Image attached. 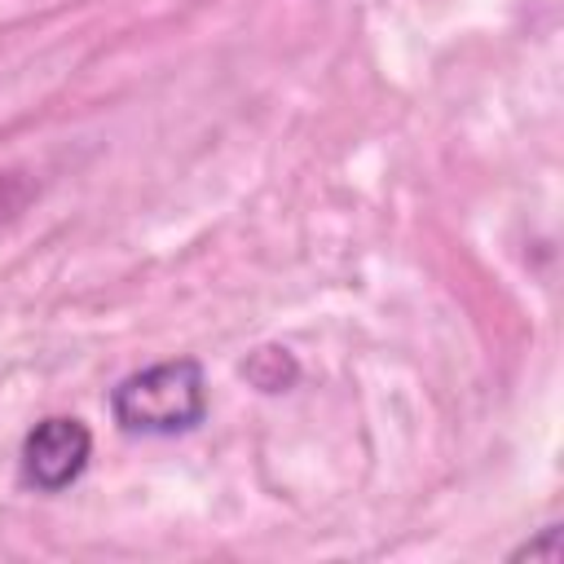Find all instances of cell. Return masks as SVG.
<instances>
[{"instance_id": "1", "label": "cell", "mask_w": 564, "mask_h": 564, "mask_svg": "<svg viewBox=\"0 0 564 564\" xmlns=\"http://www.w3.org/2000/svg\"><path fill=\"white\" fill-rule=\"evenodd\" d=\"M110 414L128 436H181L207 419V375L194 357L132 370L110 392Z\"/></svg>"}, {"instance_id": "2", "label": "cell", "mask_w": 564, "mask_h": 564, "mask_svg": "<svg viewBox=\"0 0 564 564\" xmlns=\"http://www.w3.org/2000/svg\"><path fill=\"white\" fill-rule=\"evenodd\" d=\"M88 458H93V432L75 414H48V419H40L22 436V449H18L22 480L31 489H40V494L70 489L88 471Z\"/></svg>"}, {"instance_id": "3", "label": "cell", "mask_w": 564, "mask_h": 564, "mask_svg": "<svg viewBox=\"0 0 564 564\" xmlns=\"http://www.w3.org/2000/svg\"><path fill=\"white\" fill-rule=\"evenodd\" d=\"M242 375H247V383L251 388H260V392H286L295 379H300V366H295V357L286 352V348H256L247 361H242Z\"/></svg>"}, {"instance_id": "4", "label": "cell", "mask_w": 564, "mask_h": 564, "mask_svg": "<svg viewBox=\"0 0 564 564\" xmlns=\"http://www.w3.org/2000/svg\"><path fill=\"white\" fill-rule=\"evenodd\" d=\"M511 560H546V564H555L560 560V524H546L538 538H529L524 546H516Z\"/></svg>"}]
</instances>
